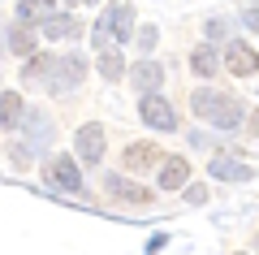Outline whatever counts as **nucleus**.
Listing matches in <instances>:
<instances>
[{
	"mask_svg": "<svg viewBox=\"0 0 259 255\" xmlns=\"http://www.w3.org/2000/svg\"><path fill=\"white\" fill-rule=\"evenodd\" d=\"M160 160H164V156H160L156 143H130L125 156H121V164H125L130 173H147V169H156Z\"/></svg>",
	"mask_w": 259,
	"mask_h": 255,
	"instance_id": "obj_5",
	"label": "nucleus"
},
{
	"mask_svg": "<svg viewBox=\"0 0 259 255\" xmlns=\"http://www.w3.org/2000/svg\"><path fill=\"white\" fill-rule=\"evenodd\" d=\"M216 65H221V61H216V52H212V48H194V56H190V69H194V74L212 78V74H216Z\"/></svg>",
	"mask_w": 259,
	"mask_h": 255,
	"instance_id": "obj_16",
	"label": "nucleus"
},
{
	"mask_svg": "<svg viewBox=\"0 0 259 255\" xmlns=\"http://www.w3.org/2000/svg\"><path fill=\"white\" fill-rule=\"evenodd\" d=\"M104 126H82L78 130V160L82 164H100L104 160Z\"/></svg>",
	"mask_w": 259,
	"mask_h": 255,
	"instance_id": "obj_6",
	"label": "nucleus"
},
{
	"mask_svg": "<svg viewBox=\"0 0 259 255\" xmlns=\"http://www.w3.org/2000/svg\"><path fill=\"white\" fill-rule=\"evenodd\" d=\"M207 169H212V177H221V182H246L250 177V169L242 160H233V156H221V160H212Z\"/></svg>",
	"mask_w": 259,
	"mask_h": 255,
	"instance_id": "obj_13",
	"label": "nucleus"
},
{
	"mask_svg": "<svg viewBox=\"0 0 259 255\" xmlns=\"http://www.w3.org/2000/svg\"><path fill=\"white\" fill-rule=\"evenodd\" d=\"M216 100H221V95H216V91H199V95H194V113H199V117H212Z\"/></svg>",
	"mask_w": 259,
	"mask_h": 255,
	"instance_id": "obj_19",
	"label": "nucleus"
},
{
	"mask_svg": "<svg viewBox=\"0 0 259 255\" xmlns=\"http://www.w3.org/2000/svg\"><path fill=\"white\" fill-rule=\"evenodd\" d=\"M100 74H104L108 82H117L121 74H125V65H121V52H117L112 44H100Z\"/></svg>",
	"mask_w": 259,
	"mask_h": 255,
	"instance_id": "obj_14",
	"label": "nucleus"
},
{
	"mask_svg": "<svg viewBox=\"0 0 259 255\" xmlns=\"http://www.w3.org/2000/svg\"><path fill=\"white\" fill-rule=\"evenodd\" d=\"M186 182H190V160L173 156V160L160 169V186H164V191H177V186H186Z\"/></svg>",
	"mask_w": 259,
	"mask_h": 255,
	"instance_id": "obj_12",
	"label": "nucleus"
},
{
	"mask_svg": "<svg viewBox=\"0 0 259 255\" xmlns=\"http://www.w3.org/2000/svg\"><path fill=\"white\" fill-rule=\"evenodd\" d=\"M48 177H52L61 191L82 195V173H78V164L69 160V156H52V160H48Z\"/></svg>",
	"mask_w": 259,
	"mask_h": 255,
	"instance_id": "obj_3",
	"label": "nucleus"
},
{
	"mask_svg": "<svg viewBox=\"0 0 259 255\" xmlns=\"http://www.w3.org/2000/svg\"><path fill=\"white\" fill-rule=\"evenodd\" d=\"M87 74V61L78 52L69 56H44V82L52 87V91H69V87H78Z\"/></svg>",
	"mask_w": 259,
	"mask_h": 255,
	"instance_id": "obj_1",
	"label": "nucleus"
},
{
	"mask_svg": "<svg viewBox=\"0 0 259 255\" xmlns=\"http://www.w3.org/2000/svg\"><path fill=\"white\" fill-rule=\"evenodd\" d=\"M139 113H143V121H147V126H156V130H173V126H177V113H173V104H168L164 95H156V91H143Z\"/></svg>",
	"mask_w": 259,
	"mask_h": 255,
	"instance_id": "obj_2",
	"label": "nucleus"
},
{
	"mask_svg": "<svg viewBox=\"0 0 259 255\" xmlns=\"http://www.w3.org/2000/svg\"><path fill=\"white\" fill-rule=\"evenodd\" d=\"M130 78H134V91H156L160 82H164V69H160L156 61H139Z\"/></svg>",
	"mask_w": 259,
	"mask_h": 255,
	"instance_id": "obj_11",
	"label": "nucleus"
},
{
	"mask_svg": "<svg viewBox=\"0 0 259 255\" xmlns=\"http://www.w3.org/2000/svg\"><path fill=\"white\" fill-rule=\"evenodd\" d=\"M242 117H246V108H242L238 100H229V95H221L207 121H212V126H221V130H238V126H242Z\"/></svg>",
	"mask_w": 259,
	"mask_h": 255,
	"instance_id": "obj_9",
	"label": "nucleus"
},
{
	"mask_svg": "<svg viewBox=\"0 0 259 255\" xmlns=\"http://www.w3.org/2000/svg\"><path fill=\"white\" fill-rule=\"evenodd\" d=\"M9 48H13L18 56H30V52H35V35H30V26H26V22H22V26H13Z\"/></svg>",
	"mask_w": 259,
	"mask_h": 255,
	"instance_id": "obj_17",
	"label": "nucleus"
},
{
	"mask_svg": "<svg viewBox=\"0 0 259 255\" xmlns=\"http://www.w3.org/2000/svg\"><path fill=\"white\" fill-rule=\"evenodd\" d=\"M100 22L108 26V39H117V44H125V39L134 35V9H130V5H117V9H108Z\"/></svg>",
	"mask_w": 259,
	"mask_h": 255,
	"instance_id": "obj_7",
	"label": "nucleus"
},
{
	"mask_svg": "<svg viewBox=\"0 0 259 255\" xmlns=\"http://www.w3.org/2000/svg\"><path fill=\"white\" fill-rule=\"evenodd\" d=\"M18 121H22V95L18 91H5V95H0V126L13 130Z\"/></svg>",
	"mask_w": 259,
	"mask_h": 255,
	"instance_id": "obj_15",
	"label": "nucleus"
},
{
	"mask_svg": "<svg viewBox=\"0 0 259 255\" xmlns=\"http://www.w3.org/2000/svg\"><path fill=\"white\" fill-rule=\"evenodd\" d=\"M44 35L48 39H78L82 35V22L74 13H48L44 18Z\"/></svg>",
	"mask_w": 259,
	"mask_h": 255,
	"instance_id": "obj_8",
	"label": "nucleus"
},
{
	"mask_svg": "<svg viewBox=\"0 0 259 255\" xmlns=\"http://www.w3.org/2000/svg\"><path fill=\"white\" fill-rule=\"evenodd\" d=\"M186 199H190V203H203V199H207V186H190V195H186Z\"/></svg>",
	"mask_w": 259,
	"mask_h": 255,
	"instance_id": "obj_21",
	"label": "nucleus"
},
{
	"mask_svg": "<svg viewBox=\"0 0 259 255\" xmlns=\"http://www.w3.org/2000/svg\"><path fill=\"white\" fill-rule=\"evenodd\" d=\"M225 69H229L233 78H250V74L259 69V52L250 44H229V52H225Z\"/></svg>",
	"mask_w": 259,
	"mask_h": 255,
	"instance_id": "obj_4",
	"label": "nucleus"
},
{
	"mask_svg": "<svg viewBox=\"0 0 259 255\" xmlns=\"http://www.w3.org/2000/svg\"><path fill=\"white\" fill-rule=\"evenodd\" d=\"M18 13H22V22L48 18V13H52V0H18Z\"/></svg>",
	"mask_w": 259,
	"mask_h": 255,
	"instance_id": "obj_18",
	"label": "nucleus"
},
{
	"mask_svg": "<svg viewBox=\"0 0 259 255\" xmlns=\"http://www.w3.org/2000/svg\"><path fill=\"white\" fill-rule=\"evenodd\" d=\"M35 78H44V52H35V61L26 65V82H35Z\"/></svg>",
	"mask_w": 259,
	"mask_h": 255,
	"instance_id": "obj_20",
	"label": "nucleus"
},
{
	"mask_svg": "<svg viewBox=\"0 0 259 255\" xmlns=\"http://www.w3.org/2000/svg\"><path fill=\"white\" fill-rule=\"evenodd\" d=\"M242 22H246V26L255 30V35H259V9H250V13H242Z\"/></svg>",
	"mask_w": 259,
	"mask_h": 255,
	"instance_id": "obj_22",
	"label": "nucleus"
},
{
	"mask_svg": "<svg viewBox=\"0 0 259 255\" xmlns=\"http://www.w3.org/2000/svg\"><path fill=\"white\" fill-rule=\"evenodd\" d=\"M104 186H108L112 195H117V199H125V203H151V191L147 186H134V182H121V177H104Z\"/></svg>",
	"mask_w": 259,
	"mask_h": 255,
	"instance_id": "obj_10",
	"label": "nucleus"
}]
</instances>
